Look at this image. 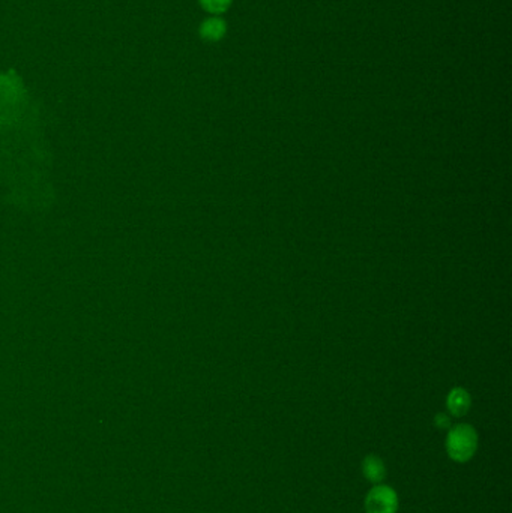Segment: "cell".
<instances>
[{"instance_id": "277c9868", "label": "cell", "mask_w": 512, "mask_h": 513, "mask_svg": "<svg viewBox=\"0 0 512 513\" xmlns=\"http://www.w3.org/2000/svg\"><path fill=\"white\" fill-rule=\"evenodd\" d=\"M226 32H227L226 21H222L221 18H207L205 20L200 28V36L205 39V41L209 43L219 41V39L224 38Z\"/></svg>"}, {"instance_id": "8992f818", "label": "cell", "mask_w": 512, "mask_h": 513, "mask_svg": "<svg viewBox=\"0 0 512 513\" xmlns=\"http://www.w3.org/2000/svg\"><path fill=\"white\" fill-rule=\"evenodd\" d=\"M199 2L211 14H222L230 8L233 0H199Z\"/></svg>"}, {"instance_id": "7a4b0ae2", "label": "cell", "mask_w": 512, "mask_h": 513, "mask_svg": "<svg viewBox=\"0 0 512 513\" xmlns=\"http://www.w3.org/2000/svg\"><path fill=\"white\" fill-rule=\"evenodd\" d=\"M398 497L392 488L385 485H376L365 498L366 513H397Z\"/></svg>"}, {"instance_id": "5b68a950", "label": "cell", "mask_w": 512, "mask_h": 513, "mask_svg": "<svg viewBox=\"0 0 512 513\" xmlns=\"http://www.w3.org/2000/svg\"><path fill=\"white\" fill-rule=\"evenodd\" d=\"M470 407L469 393L463 389H454L448 397V410L454 416H463Z\"/></svg>"}, {"instance_id": "3957f363", "label": "cell", "mask_w": 512, "mask_h": 513, "mask_svg": "<svg viewBox=\"0 0 512 513\" xmlns=\"http://www.w3.org/2000/svg\"><path fill=\"white\" fill-rule=\"evenodd\" d=\"M362 473L366 480L374 485H380L386 478V467L378 456L369 455L362 463Z\"/></svg>"}, {"instance_id": "52a82bcc", "label": "cell", "mask_w": 512, "mask_h": 513, "mask_svg": "<svg viewBox=\"0 0 512 513\" xmlns=\"http://www.w3.org/2000/svg\"><path fill=\"white\" fill-rule=\"evenodd\" d=\"M436 426L440 429H450L451 428V419L446 414H437L436 416Z\"/></svg>"}, {"instance_id": "6da1fadb", "label": "cell", "mask_w": 512, "mask_h": 513, "mask_svg": "<svg viewBox=\"0 0 512 513\" xmlns=\"http://www.w3.org/2000/svg\"><path fill=\"white\" fill-rule=\"evenodd\" d=\"M478 449L476 431L470 425H457L450 428L446 437V452L457 463H466Z\"/></svg>"}]
</instances>
